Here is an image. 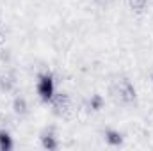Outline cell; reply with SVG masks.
<instances>
[{"label": "cell", "instance_id": "6da1fadb", "mask_svg": "<svg viewBox=\"0 0 153 151\" xmlns=\"http://www.w3.org/2000/svg\"><path fill=\"white\" fill-rule=\"evenodd\" d=\"M38 91H39V94H41L43 100L52 98V94H53V80H52V76H41Z\"/></svg>", "mask_w": 153, "mask_h": 151}, {"label": "cell", "instance_id": "7a4b0ae2", "mask_svg": "<svg viewBox=\"0 0 153 151\" xmlns=\"http://www.w3.org/2000/svg\"><path fill=\"white\" fill-rule=\"evenodd\" d=\"M0 148H2V150H9V148H11V139H9V135L4 133V132H0Z\"/></svg>", "mask_w": 153, "mask_h": 151}, {"label": "cell", "instance_id": "3957f363", "mask_svg": "<svg viewBox=\"0 0 153 151\" xmlns=\"http://www.w3.org/2000/svg\"><path fill=\"white\" fill-rule=\"evenodd\" d=\"M116 137H117L116 133H111V142H119L121 141V139H116Z\"/></svg>", "mask_w": 153, "mask_h": 151}]
</instances>
